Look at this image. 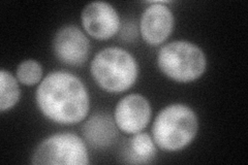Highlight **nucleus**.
Segmentation results:
<instances>
[{
    "label": "nucleus",
    "mask_w": 248,
    "mask_h": 165,
    "mask_svg": "<svg viewBox=\"0 0 248 165\" xmlns=\"http://www.w3.org/2000/svg\"><path fill=\"white\" fill-rule=\"evenodd\" d=\"M35 101L46 119L62 125L82 122L90 107L86 86L79 77L64 70L50 73L38 84Z\"/></svg>",
    "instance_id": "1"
},
{
    "label": "nucleus",
    "mask_w": 248,
    "mask_h": 165,
    "mask_svg": "<svg viewBox=\"0 0 248 165\" xmlns=\"http://www.w3.org/2000/svg\"><path fill=\"white\" fill-rule=\"evenodd\" d=\"M199 131V120L193 109L182 104L170 105L156 116L152 136L156 147L166 152H178L189 146Z\"/></svg>",
    "instance_id": "2"
},
{
    "label": "nucleus",
    "mask_w": 248,
    "mask_h": 165,
    "mask_svg": "<svg viewBox=\"0 0 248 165\" xmlns=\"http://www.w3.org/2000/svg\"><path fill=\"white\" fill-rule=\"evenodd\" d=\"M93 80L98 87L108 93H123L136 84L139 66L135 57L118 46L99 51L90 66Z\"/></svg>",
    "instance_id": "3"
},
{
    "label": "nucleus",
    "mask_w": 248,
    "mask_h": 165,
    "mask_svg": "<svg viewBox=\"0 0 248 165\" xmlns=\"http://www.w3.org/2000/svg\"><path fill=\"white\" fill-rule=\"evenodd\" d=\"M157 65L160 72L170 80L190 83L204 75L207 58L199 45L185 41H175L159 50Z\"/></svg>",
    "instance_id": "4"
},
{
    "label": "nucleus",
    "mask_w": 248,
    "mask_h": 165,
    "mask_svg": "<svg viewBox=\"0 0 248 165\" xmlns=\"http://www.w3.org/2000/svg\"><path fill=\"white\" fill-rule=\"evenodd\" d=\"M35 165H86L89 154L86 144L72 132L53 135L41 141L31 156Z\"/></svg>",
    "instance_id": "5"
},
{
    "label": "nucleus",
    "mask_w": 248,
    "mask_h": 165,
    "mask_svg": "<svg viewBox=\"0 0 248 165\" xmlns=\"http://www.w3.org/2000/svg\"><path fill=\"white\" fill-rule=\"evenodd\" d=\"M53 52L63 64L81 66L89 57L90 42L79 27L66 25L54 36Z\"/></svg>",
    "instance_id": "6"
},
{
    "label": "nucleus",
    "mask_w": 248,
    "mask_h": 165,
    "mask_svg": "<svg viewBox=\"0 0 248 165\" xmlns=\"http://www.w3.org/2000/svg\"><path fill=\"white\" fill-rule=\"evenodd\" d=\"M84 30L93 38L105 41L119 32L120 17L114 6L104 1L90 2L81 14Z\"/></svg>",
    "instance_id": "7"
},
{
    "label": "nucleus",
    "mask_w": 248,
    "mask_h": 165,
    "mask_svg": "<svg viewBox=\"0 0 248 165\" xmlns=\"http://www.w3.org/2000/svg\"><path fill=\"white\" fill-rule=\"evenodd\" d=\"M151 105L141 94H129L115 107L114 120L122 132L136 135L142 132L151 120Z\"/></svg>",
    "instance_id": "8"
},
{
    "label": "nucleus",
    "mask_w": 248,
    "mask_h": 165,
    "mask_svg": "<svg viewBox=\"0 0 248 165\" xmlns=\"http://www.w3.org/2000/svg\"><path fill=\"white\" fill-rule=\"evenodd\" d=\"M170 1L150 2L142 14L140 31L144 41L150 45L164 44L173 32L174 14L167 6Z\"/></svg>",
    "instance_id": "9"
},
{
    "label": "nucleus",
    "mask_w": 248,
    "mask_h": 165,
    "mask_svg": "<svg viewBox=\"0 0 248 165\" xmlns=\"http://www.w3.org/2000/svg\"><path fill=\"white\" fill-rule=\"evenodd\" d=\"M118 130L114 118L106 113L92 115L82 128L85 140L98 150L111 147L118 137Z\"/></svg>",
    "instance_id": "10"
},
{
    "label": "nucleus",
    "mask_w": 248,
    "mask_h": 165,
    "mask_svg": "<svg viewBox=\"0 0 248 165\" xmlns=\"http://www.w3.org/2000/svg\"><path fill=\"white\" fill-rule=\"evenodd\" d=\"M127 157L131 163H149L156 154V145L147 133L139 132L128 141Z\"/></svg>",
    "instance_id": "11"
},
{
    "label": "nucleus",
    "mask_w": 248,
    "mask_h": 165,
    "mask_svg": "<svg viewBox=\"0 0 248 165\" xmlns=\"http://www.w3.org/2000/svg\"><path fill=\"white\" fill-rule=\"evenodd\" d=\"M21 96L19 84L10 72L2 69L0 72V111H10L18 104Z\"/></svg>",
    "instance_id": "12"
},
{
    "label": "nucleus",
    "mask_w": 248,
    "mask_h": 165,
    "mask_svg": "<svg viewBox=\"0 0 248 165\" xmlns=\"http://www.w3.org/2000/svg\"><path fill=\"white\" fill-rule=\"evenodd\" d=\"M17 78L25 86L37 85L43 78V67L32 59L23 61L17 68Z\"/></svg>",
    "instance_id": "13"
},
{
    "label": "nucleus",
    "mask_w": 248,
    "mask_h": 165,
    "mask_svg": "<svg viewBox=\"0 0 248 165\" xmlns=\"http://www.w3.org/2000/svg\"><path fill=\"white\" fill-rule=\"evenodd\" d=\"M120 37L127 43L134 42L138 36V29L136 23L133 21H125L120 27Z\"/></svg>",
    "instance_id": "14"
}]
</instances>
